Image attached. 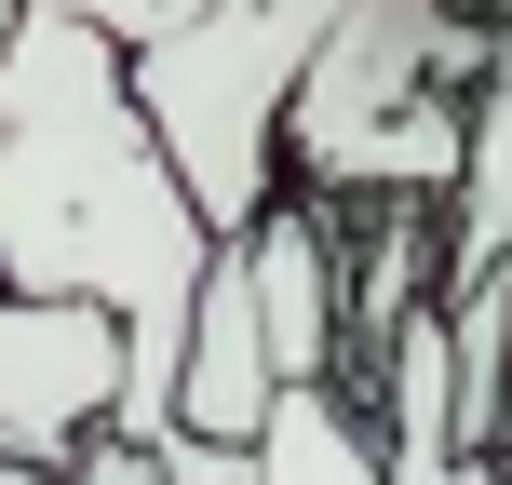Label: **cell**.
Here are the masks:
<instances>
[{
  "label": "cell",
  "instance_id": "obj_5",
  "mask_svg": "<svg viewBox=\"0 0 512 485\" xmlns=\"http://www.w3.org/2000/svg\"><path fill=\"white\" fill-rule=\"evenodd\" d=\"M54 485H162V459H149V445H122V432H81L68 459H54Z\"/></svg>",
  "mask_w": 512,
  "mask_h": 485
},
{
  "label": "cell",
  "instance_id": "obj_2",
  "mask_svg": "<svg viewBox=\"0 0 512 485\" xmlns=\"http://www.w3.org/2000/svg\"><path fill=\"white\" fill-rule=\"evenodd\" d=\"M324 14L337 0H189L176 27H149L122 54V81H135V108H149V135H162V162H176L203 230H243L283 189L270 122H283L297 54L324 41Z\"/></svg>",
  "mask_w": 512,
  "mask_h": 485
},
{
  "label": "cell",
  "instance_id": "obj_4",
  "mask_svg": "<svg viewBox=\"0 0 512 485\" xmlns=\"http://www.w3.org/2000/svg\"><path fill=\"white\" fill-rule=\"evenodd\" d=\"M243 485H378V432L337 378H283L243 432Z\"/></svg>",
  "mask_w": 512,
  "mask_h": 485
},
{
  "label": "cell",
  "instance_id": "obj_1",
  "mask_svg": "<svg viewBox=\"0 0 512 485\" xmlns=\"http://www.w3.org/2000/svg\"><path fill=\"white\" fill-rule=\"evenodd\" d=\"M203 243L216 230L189 216L176 162L135 108L122 41L14 0V27H0V297H68L122 337V391L95 432L162 445L176 310L203 283Z\"/></svg>",
  "mask_w": 512,
  "mask_h": 485
},
{
  "label": "cell",
  "instance_id": "obj_3",
  "mask_svg": "<svg viewBox=\"0 0 512 485\" xmlns=\"http://www.w3.org/2000/svg\"><path fill=\"white\" fill-rule=\"evenodd\" d=\"M122 391V337L68 297H0V459L54 472Z\"/></svg>",
  "mask_w": 512,
  "mask_h": 485
},
{
  "label": "cell",
  "instance_id": "obj_6",
  "mask_svg": "<svg viewBox=\"0 0 512 485\" xmlns=\"http://www.w3.org/2000/svg\"><path fill=\"white\" fill-rule=\"evenodd\" d=\"M41 14H81V27H95V41H122V54H135V41H149V27H176L189 0H41Z\"/></svg>",
  "mask_w": 512,
  "mask_h": 485
},
{
  "label": "cell",
  "instance_id": "obj_7",
  "mask_svg": "<svg viewBox=\"0 0 512 485\" xmlns=\"http://www.w3.org/2000/svg\"><path fill=\"white\" fill-rule=\"evenodd\" d=\"M0 27H14V0H0Z\"/></svg>",
  "mask_w": 512,
  "mask_h": 485
}]
</instances>
